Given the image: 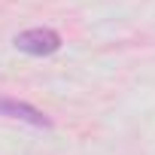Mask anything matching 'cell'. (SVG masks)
I'll return each mask as SVG.
<instances>
[{"label":"cell","mask_w":155,"mask_h":155,"mask_svg":"<svg viewBox=\"0 0 155 155\" xmlns=\"http://www.w3.org/2000/svg\"><path fill=\"white\" fill-rule=\"evenodd\" d=\"M15 49L25 52V55H55L61 49V34L52 31V28H31V31H21L15 34Z\"/></svg>","instance_id":"obj_1"},{"label":"cell","mask_w":155,"mask_h":155,"mask_svg":"<svg viewBox=\"0 0 155 155\" xmlns=\"http://www.w3.org/2000/svg\"><path fill=\"white\" fill-rule=\"evenodd\" d=\"M0 116L28 122V125H34V128H52V119H49L43 110H37V107H31V104H25V101L3 97V94H0Z\"/></svg>","instance_id":"obj_2"}]
</instances>
